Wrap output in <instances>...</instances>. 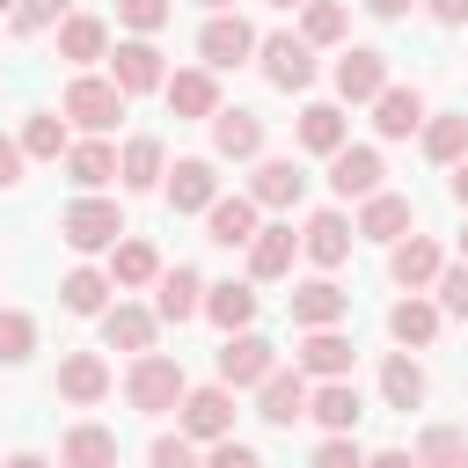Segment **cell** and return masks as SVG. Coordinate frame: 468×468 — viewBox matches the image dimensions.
Returning a JSON list of instances; mask_svg holds the SVG:
<instances>
[{
    "mask_svg": "<svg viewBox=\"0 0 468 468\" xmlns=\"http://www.w3.org/2000/svg\"><path fill=\"white\" fill-rule=\"evenodd\" d=\"M124 395H132V410L161 417V410H183L190 380H183V366H176L168 351H139V358H132V373H124Z\"/></svg>",
    "mask_w": 468,
    "mask_h": 468,
    "instance_id": "cell-1",
    "label": "cell"
},
{
    "mask_svg": "<svg viewBox=\"0 0 468 468\" xmlns=\"http://www.w3.org/2000/svg\"><path fill=\"white\" fill-rule=\"evenodd\" d=\"M58 234H66V249L95 256V249H117V241H124V212H117L110 197H73V205L58 212Z\"/></svg>",
    "mask_w": 468,
    "mask_h": 468,
    "instance_id": "cell-2",
    "label": "cell"
},
{
    "mask_svg": "<svg viewBox=\"0 0 468 468\" xmlns=\"http://www.w3.org/2000/svg\"><path fill=\"white\" fill-rule=\"evenodd\" d=\"M271 373H278V344H271V336L234 329V336L219 344V380H227V388H263Z\"/></svg>",
    "mask_w": 468,
    "mask_h": 468,
    "instance_id": "cell-3",
    "label": "cell"
},
{
    "mask_svg": "<svg viewBox=\"0 0 468 468\" xmlns=\"http://www.w3.org/2000/svg\"><path fill=\"white\" fill-rule=\"evenodd\" d=\"M80 132H110L117 117H124V88L117 80H95V73H80V80H66V102H58Z\"/></svg>",
    "mask_w": 468,
    "mask_h": 468,
    "instance_id": "cell-4",
    "label": "cell"
},
{
    "mask_svg": "<svg viewBox=\"0 0 468 468\" xmlns=\"http://www.w3.org/2000/svg\"><path fill=\"white\" fill-rule=\"evenodd\" d=\"M439 271H446V256H439V241H431V234H402V241H388V278H395L402 292L439 285Z\"/></svg>",
    "mask_w": 468,
    "mask_h": 468,
    "instance_id": "cell-5",
    "label": "cell"
},
{
    "mask_svg": "<svg viewBox=\"0 0 468 468\" xmlns=\"http://www.w3.org/2000/svg\"><path fill=\"white\" fill-rule=\"evenodd\" d=\"M256 51H263V80H271V88H307V80H314V44H307V37L278 29V37H263Z\"/></svg>",
    "mask_w": 468,
    "mask_h": 468,
    "instance_id": "cell-6",
    "label": "cell"
},
{
    "mask_svg": "<svg viewBox=\"0 0 468 468\" xmlns=\"http://www.w3.org/2000/svg\"><path fill=\"white\" fill-rule=\"evenodd\" d=\"M110 80H117L124 95H146V88H168V66H161V51H154V37H124V44L110 51Z\"/></svg>",
    "mask_w": 468,
    "mask_h": 468,
    "instance_id": "cell-7",
    "label": "cell"
},
{
    "mask_svg": "<svg viewBox=\"0 0 468 468\" xmlns=\"http://www.w3.org/2000/svg\"><path fill=\"white\" fill-rule=\"evenodd\" d=\"M344 314H351V292H344L329 271L307 278V285H292V322H300V329H336Z\"/></svg>",
    "mask_w": 468,
    "mask_h": 468,
    "instance_id": "cell-8",
    "label": "cell"
},
{
    "mask_svg": "<svg viewBox=\"0 0 468 468\" xmlns=\"http://www.w3.org/2000/svg\"><path fill=\"white\" fill-rule=\"evenodd\" d=\"M307 395H314V388H307V373H300V366H292V373L278 366V373L256 388V417L285 431V424H300V417H307Z\"/></svg>",
    "mask_w": 468,
    "mask_h": 468,
    "instance_id": "cell-9",
    "label": "cell"
},
{
    "mask_svg": "<svg viewBox=\"0 0 468 468\" xmlns=\"http://www.w3.org/2000/svg\"><path fill=\"white\" fill-rule=\"evenodd\" d=\"M183 431L205 439V446L227 439V431H234V388H227V380H219V388H190V395H183Z\"/></svg>",
    "mask_w": 468,
    "mask_h": 468,
    "instance_id": "cell-10",
    "label": "cell"
},
{
    "mask_svg": "<svg viewBox=\"0 0 468 468\" xmlns=\"http://www.w3.org/2000/svg\"><path fill=\"white\" fill-rule=\"evenodd\" d=\"M380 88H388V51L351 44V51L336 58V95H344V102H373Z\"/></svg>",
    "mask_w": 468,
    "mask_h": 468,
    "instance_id": "cell-11",
    "label": "cell"
},
{
    "mask_svg": "<svg viewBox=\"0 0 468 468\" xmlns=\"http://www.w3.org/2000/svg\"><path fill=\"white\" fill-rule=\"evenodd\" d=\"M351 241H358V227H351L344 212H314V219L300 227V256L322 263V271H336V263L351 256Z\"/></svg>",
    "mask_w": 468,
    "mask_h": 468,
    "instance_id": "cell-12",
    "label": "cell"
},
{
    "mask_svg": "<svg viewBox=\"0 0 468 468\" xmlns=\"http://www.w3.org/2000/svg\"><path fill=\"white\" fill-rule=\"evenodd\" d=\"M292 366L314 373V380H351V336L344 329H307L300 351H292Z\"/></svg>",
    "mask_w": 468,
    "mask_h": 468,
    "instance_id": "cell-13",
    "label": "cell"
},
{
    "mask_svg": "<svg viewBox=\"0 0 468 468\" xmlns=\"http://www.w3.org/2000/svg\"><path fill=\"white\" fill-rule=\"evenodd\" d=\"M161 95H168L176 117H205V124L219 117V80H212V66H183V73H168Z\"/></svg>",
    "mask_w": 468,
    "mask_h": 468,
    "instance_id": "cell-14",
    "label": "cell"
},
{
    "mask_svg": "<svg viewBox=\"0 0 468 468\" xmlns=\"http://www.w3.org/2000/svg\"><path fill=\"white\" fill-rule=\"evenodd\" d=\"M212 154L219 161H263V117L256 110H219L212 117Z\"/></svg>",
    "mask_w": 468,
    "mask_h": 468,
    "instance_id": "cell-15",
    "label": "cell"
},
{
    "mask_svg": "<svg viewBox=\"0 0 468 468\" xmlns=\"http://www.w3.org/2000/svg\"><path fill=\"white\" fill-rule=\"evenodd\" d=\"M380 176H388V168H380L373 146H336V154H329V190H336V197H373Z\"/></svg>",
    "mask_w": 468,
    "mask_h": 468,
    "instance_id": "cell-16",
    "label": "cell"
},
{
    "mask_svg": "<svg viewBox=\"0 0 468 468\" xmlns=\"http://www.w3.org/2000/svg\"><path fill=\"white\" fill-rule=\"evenodd\" d=\"M300 190H307V176H300V161H285V154H263V161H256V176H249V197H256V205H271V212L300 205Z\"/></svg>",
    "mask_w": 468,
    "mask_h": 468,
    "instance_id": "cell-17",
    "label": "cell"
},
{
    "mask_svg": "<svg viewBox=\"0 0 468 468\" xmlns=\"http://www.w3.org/2000/svg\"><path fill=\"white\" fill-rule=\"evenodd\" d=\"M154 314H161V322H190V314H205V278H197L190 263L161 271V278H154Z\"/></svg>",
    "mask_w": 468,
    "mask_h": 468,
    "instance_id": "cell-18",
    "label": "cell"
},
{
    "mask_svg": "<svg viewBox=\"0 0 468 468\" xmlns=\"http://www.w3.org/2000/svg\"><path fill=\"white\" fill-rule=\"evenodd\" d=\"M154 329H161V314L154 307H132V300H117V307H102V344L110 351H154Z\"/></svg>",
    "mask_w": 468,
    "mask_h": 468,
    "instance_id": "cell-19",
    "label": "cell"
},
{
    "mask_svg": "<svg viewBox=\"0 0 468 468\" xmlns=\"http://www.w3.org/2000/svg\"><path fill=\"white\" fill-rule=\"evenodd\" d=\"M197 51H205V66H241V58L256 51V29H249L241 15H212V22L197 29Z\"/></svg>",
    "mask_w": 468,
    "mask_h": 468,
    "instance_id": "cell-20",
    "label": "cell"
},
{
    "mask_svg": "<svg viewBox=\"0 0 468 468\" xmlns=\"http://www.w3.org/2000/svg\"><path fill=\"white\" fill-rule=\"evenodd\" d=\"M212 197H219V176H212L205 154H190V161L168 168V205L176 212H212Z\"/></svg>",
    "mask_w": 468,
    "mask_h": 468,
    "instance_id": "cell-21",
    "label": "cell"
},
{
    "mask_svg": "<svg viewBox=\"0 0 468 468\" xmlns=\"http://www.w3.org/2000/svg\"><path fill=\"white\" fill-rule=\"evenodd\" d=\"M373 132H380V139L424 132V95H417V88H380V95H373Z\"/></svg>",
    "mask_w": 468,
    "mask_h": 468,
    "instance_id": "cell-22",
    "label": "cell"
},
{
    "mask_svg": "<svg viewBox=\"0 0 468 468\" xmlns=\"http://www.w3.org/2000/svg\"><path fill=\"white\" fill-rule=\"evenodd\" d=\"M292 256H300V234H292V227H256V241H249V278L271 285V278L292 271Z\"/></svg>",
    "mask_w": 468,
    "mask_h": 468,
    "instance_id": "cell-23",
    "label": "cell"
},
{
    "mask_svg": "<svg viewBox=\"0 0 468 468\" xmlns=\"http://www.w3.org/2000/svg\"><path fill=\"white\" fill-rule=\"evenodd\" d=\"M388 336H395L402 351H424V344L439 336V300H424V292L395 300V307H388Z\"/></svg>",
    "mask_w": 468,
    "mask_h": 468,
    "instance_id": "cell-24",
    "label": "cell"
},
{
    "mask_svg": "<svg viewBox=\"0 0 468 468\" xmlns=\"http://www.w3.org/2000/svg\"><path fill=\"white\" fill-rule=\"evenodd\" d=\"M256 197H212V212H205V227H212V241L219 249H249L256 241Z\"/></svg>",
    "mask_w": 468,
    "mask_h": 468,
    "instance_id": "cell-25",
    "label": "cell"
},
{
    "mask_svg": "<svg viewBox=\"0 0 468 468\" xmlns=\"http://www.w3.org/2000/svg\"><path fill=\"white\" fill-rule=\"evenodd\" d=\"M358 234H366V241H402V234H410V197H395V190L358 197Z\"/></svg>",
    "mask_w": 468,
    "mask_h": 468,
    "instance_id": "cell-26",
    "label": "cell"
},
{
    "mask_svg": "<svg viewBox=\"0 0 468 468\" xmlns=\"http://www.w3.org/2000/svg\"><path fill=\"white\" fill-rule=\"evenodd\" d=\"M307 417H314L322 431H351V424L366 417V402H358V388H351V380H322V388L307 395Z\"/></svg>",
    "mask_w": 468,
    "mask_h": 468,
    "instance_id": "cell-27",
    "label": "cell"
},
{
    "mask_svg": "<svg viewBox=\"0 0 468 468\" xmlns=\"http://www.w3.org/2000/svg\"><path fill=\"white\" fill-rule=\"evenodd\" d=\"M58 468H117V431L73 424V431L58 439Z\"/></svg>",
    "mask_w": 468,
    "mask_h": 468,
    "instance_id": "cell-28",
    "label": "cell"
},
{
    "mask_svg": "<svg viewBox=\"0 0 468 468\" xmlns=\"http://www.w3.org/2000/svg\"><path fill=\"white\" fill-rule=\"evenodd\" d=\"M161 176H168L161 139H146V132H139V139H124V154H117V183H124V190H154Z\"/></svg>",
    "mask_w": 468,
    "mask_h": 468,
    "instance_id": "cell-29",
    "label": "cell"
},
{
    "mask_svg": "<svg viewBox=\"0 0 468 468\" xmlns=\"http://www.w3.org/2000/svg\"><path fill=\"white\" fill-rule=\"evenodd\" d=\"M58 395H66V402H80V410H88V402H102V395H110V366H102L95 351H73V358L58 366Z\"/></svg>",
    "mask_w": 468,
    "mask_h": 468,
    "instance_id": "cell-30",
    "label": "cell"
},
{
    "mask_svg": "<svg viewBox=\"0 0 468 468\" xmlns=\"http://www.w3.org/2000/svg\"><path fill=\"white\" fill-rule=\"evenodd\" d=\"M205 314H212L227 336L249 329V322H256V285H234V278H227V285H205Z\"/></svg>",
    "mask_w": 468,
    "mask_h": 468,
    "instance_id": "cell-31",
    "label": "cell"
},
{
    "mask_svg": "<svg viewBox=\"0 0 468 468\" xmlns=\"http://www.w3.org/2000/svg\"><path fill=\"white\" fill-rule=\"evenodd\" d=\"M102 51H110V29H102L95 15H66V22H58V58L88 66V58H102Z\"/></svg>",
    "mask_w": 468,
    "mask_h": 468,
    "instance_id": "cell-32",
    "label": "cell"
},
{
    "mask_svg": "<svg viewBox=\"0 0 468 468\" xmlns=\"http://www.w3.org/2000/svg\"><path fill=\"white\" fill-rule=\"evenodd\" d=\"M66 176H73L80 190H102V183L117 176V146H110V139H88V146H66Z\"/></svg>",
    "mask_w": 468,
    "mask_h": 468,
    "instance_id": "cell-33",
    "label": "cell"
},
{
    "mask_svg": "<svg viewBox=\"0 0 468 468\" xmlns=\"http://www.w3.org/2000/svg\"><path fill=\"white\" fill-rule=\"evenodd\" d=\"M110 285H117V278H102V271L80 263V271L58 278V300H66V314H102V307H110Z\"/></svg>",
    "mask_w": 468,
    "mask_h": 468,
    "instance_id": "cell-34",
    "label": "cell"
},
{
    "mask_svg": "<svg viewBox=\"0 0 468 468\" xmlns=\"http://www.w3.org/2000/svg\"><path fill=\"white\" fill-rule=\"evenodd\" d=\"M380 395H388V410H417V402H424V366H417L410 351H395V358L380 366Z\"/></svg>",
    "mask_w": 468,
    "mask_h": 468,
    "instance_id": "cell-35",
    "label": "cell"
},
{
    "mask_svg": "<svg viewBox=\"0 0 468 468\" xmlns=\"http://www.w3.org/2000/svg\"><path fill=\"white\" fill-rule=\"evenodd\" d=\"M300 146L307 154H336L344 146V110L336 102H307L300 110Z\"/></svg>",
    "mask_w": 468,
    "mask_h": 468,
    "instance_id": "cell-36",
    "label": "cell"
},
{
    "mask_svg": "<svg viewBox=\"0 0 468 468\" xmlns=\"http://www.w3.org/2000/svg\"><path fill=\"white\" fill-rule=\"evenodd\" d=\"M424 154H431L439 168H453V161H468V117H461V110H446V117H431V124H424Z\"/></svg>",
    "mask_w": 468,
    "mask_h": 468,
    "instance_id": "cell-37",
    "label": "cell"
},
{
    "mask_svg": "<svg viewBox=\"0 0 468 468\" xmlns=\"http://www.w3.org/2000/svg\"><path fill=\"white\" fill-rule=\"evenodd\" d=\"M110 278H117V285H154V278H161L154 241H117V249H110Z\"/></svg>",
    "mask_w": 468,
    "mask_h": 468,
    "instance_id": "cell-38",
    "label": "cell"
},
{
    "mask_svg": "<svg viewBox=\"0 0 468 468\" xmlns=\"http://www.w3.org/2000/svg\"><path fill=\"white\" fill-rule=\"evenodd\" d=\"M417 461H424V468H468V431L431 424V431L417 439Z\"/></svg>",
    "mask_w": 468,
    "mask_h": 468,
    "instance_id": "cell-39",
    "label": "cell"
},
{
    "mask_svg": "<svg viewBox=\"0 0 468 468\" xmlns=\"http://www.w3.org/2000/svg\"><path fill=\"white\" fill-rule=\"evenodd\" d=\"M344 29H351V15H344L336 0H307V7H300V37H307V44H344Z\"/></svg>",
    "mask_w": 468,
    "mask_h": 468,
    "instance_id": "cell-40",
    "label": "cell"
},
{
    "mask_svg": "<svg viewBox=\"0 0 468 468\" xmlns=\"http://www.w3.org/2000/svg\"><path fill=\"white\" fill-rule=\"evenodd\" d=\"M66 146H73V139H66L58 117H29V124H22V154H29V161H66Z\"/></svg>",
    "mask_w": 468,
    "mask_h": 468,
    "instance_id": "cell-41",
    "label": "cell"
},
{
    "mask_svg": "<svg viewBox=\"0 0 468 468\" xmlns=\"http://www.w3.org/2000/svg\"><path fill=\"white\" fill-rule=\"evenodd\" d=\"M37 351V322L22 307H0V366H22Z\"/></svg>",
    "mask_w": 468,
    "mask_h": 468,
    "instance_id": "cell-42",
    "label": "cell"
},
{
    "mask_svg": "<svg viewBox=\"0 0 468 468\" xmlns=\"http://www.w3.org/2000/svg\"><path fill=\"white\" fill-rule=\"evenodd\" d=\"M146 461H154V468H205V461H197V439H190V431H161Z\"/></svg>",
    "mask_w": 468,
    "mask_h": 468,
    "instance_id": "cell-43",
    "label": "cell"
},
{
    "mask_svg": "<svg viewBox=\"0 0 468 468\" xmlns=\"http://www.w3.org/2000/svg\"><path fill=\"white\" fill-rule=\"evenodd\" d=\"M307 468H366V453H358V439H351V431H329V439L307 453Z\"/></svg>",
    "mask_w": 468,
    "mask_h": 468,
    "instance_id": "cell-44",
    "label": "cell"
},
{
    "mask_svg": "<svg viewBox=\"0 0 468 468\" xmlns=\"http://www.w3.org/2000/svg\"><path fill=\"white\" fill-rule=\"evenodd\" d=\"M117 22H124L132 37H154V29L168 22V0H117Z\"/></svg>",
    "mask_w": 468,
    "mask_h": 468,
    "instance_id": "cell-45",
    "label": "cell"
},
{
    "mask_svg": "<svg viewBox=\"0 0 468 468\" xmlns=\"http://www.w3.org/2000/svg\"><path fill=\"white\" fill-rule=\"evenodd\" d=\"M58 15H66V0H15L7 22H15V37H37V29H51Z\"/></svg>",
    "mask_w": 468,
    "mask_h": 468,
    "instance_id": "cell-46",
    "label": "cell"
},
{
    "mask_svg": "<svg viewBox=\"0 0 468 468\" xmlns=\"http://www.w3.org/2000/svg\"><path fill=\"white\" fill-rule=\"evenodd\" d=\"M439 314L468 322V263H446V271H439Z\"/></svg>",
    "mask_w": 468,
    "mask_h": 468,
    "instance_id": "cell-47",
    "label": "cell"
},
{
    "mask_svg": "<svg viewBox=\"0 0 468 468\" xmlns=\"http://www.w3.org/2000/svg\"><path fill=\"white\" fill-rule=\"evenodd\" d=\"M205 468H263V453H256V446H241V439L227 431V439H212V453H205Z\"/></svg>",
    "mask_w": 468,
    "mask_h": 468,
    "instance_id": "cell-48",
    "label": "cell"
},
{
    "mask_svg": "<svg viewBox=\"0 0 468 468\" xmlns=\"http://www.w3.org/2000/svg\"><path fill=\"white\" fill-rule=\"evenodd\" d=\"M22 161H29V154H22V139H0V190H15V183H22Z\"/></svg>",
    "mask_w": 468,
    "mask_h": 468,
    "instance_id": "cell-49",
    "label": "cell"
},
{
    "mask_svg": "<svg viewBox=\"0 0 468 468\" xmlns=\"http://www.w3.org/2000/svg\"><path fill=\"white\" fill-rule=\"evenodd\" d=\"M424 15H431V22H446V29H453V22H468V0H424Z\"/></svg>",
    "mask_w": 468,
    "mask_h": 468,
    "instance_id": "cell-50",
    "label": "cell"
},
{
    "mask_svg": "<svg viewBox=\"0 0 468 468\" xmlns=\"http://www.w3.org/2000/svg\"><path fill=\"white\" fill-rule=\"evenodd\" d=\"M366 468H424V461L402 453V446H388V453H366Z\"/></svg>",
    "mask_w": 468,
    "mask_h": 468,
    "instance_id": "cell-51",
    "label": "cell"
},
{
    "mask_svg": "<svg viewBox=\"0 0 468 468\" xmlns=\"http://www.w3.org/2000/svg\"><path fill=\"white\" fill-rule=\"evenodd\" d=\"M417 0H366V15H380V22H402Z\"/></svg>",
    "mask_w": 468,
    "mask_h": 468,
    "instance_id": "cell-52",
    "label": "cell"
},
{
    "mask_svg": "<svg viewBox=\"0 0 468 468\" xmlns=\"http://www.w3.org/2000/svg\"><path fill=\"white\" fill-rule=\"evenodd\" d=\"M0 468H51V461H44V453H7Z\"/></svg>",
    "mask_w": 468,
    "mask_h": 468,
    "instance_id": "cell-53",
    "label": "cell"
},
{
    "mask_svg": "<svg viewBox=\"0 0 468 468\" xmlns=\"http://www.w3.org/2000/svg\"><path fill=\"white\" fill-rule=\"evenodd\" d=\"M453 197L468 205V161H453Z\"/></svg>",
    "mask_w": 468,
    "mask_h": 468,
    "instance_id": "cell-54",
    "label": "cell"
},
{
    "mask_svg": "<svg viewBox=\"0 0 468 468\" xmlns=\"http://www.w3.org/2000/svg\"><path fill=\"white\" fill-rule=\"evenodd\" d=\"M271 7H307V0H271Z\"/></svg>",
    "mask_w": 468,
    "mask_h": 468,
    "instance_id": "cell-55",
    "label": "cell"
},
{
    "mask_svg": "<svg viewBox=\"0 0 468 468\" xmlns=\"http://www.w3.org/2000/svg\"><path fill=\"white\" fill-rule=\"evenodd\" d=\"M205 7H219V15H227V7H234V0H205Z\"/></svg>",
    "mask_w": 468,
    "mask_h": 468,
    "instance_id": "cell-56",
    "label": "cell"
},
{
    "mask_svg": "<svg viewBox=\"0 0 468 468\" xmlns=\"http://www.w3.org/2000/svg\"><path fill=\"white\" fill-rule=\"evenodd\" d=\"M0 15H15V0H0Z\"/></svg>",
    "mask_w": 468,
    "mask_h": 468,
    "instance_id": "cell-57",
    "label": "cell"
},
{
    "mask_svg": "<svg viewBox=\"0 0 468 468\" xmlns=\"http://www.w3.org/2000/svg\"><path fill=\"white\" fill-rule=\"evenodd\" d=\"M461 263H468V234H461Z\"/></svg>",
    "mask_w": 468,
    "mask_h": 468,
    "instance_id": "cell-58",
    "label": "cell"
}]
</instances>
